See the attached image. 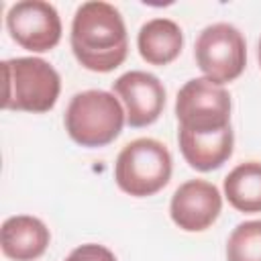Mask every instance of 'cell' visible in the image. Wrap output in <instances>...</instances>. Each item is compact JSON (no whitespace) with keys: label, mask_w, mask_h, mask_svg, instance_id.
Returning <instances> with one entry per match:
<instances>
[{"label":"cell","mask_w":261,"mask_h":261,"mask_svg":"<svg viewBox=\"0 0 261 261\" xmlns=\"http://www.w3.org/2000/svg\"><path fill=\"white\" fill-rule=\"evenodd\" d=\"M230 94L206 77L186 82L175 98L179 128L190 133H216L230 126Z\"/></svg>","instance_id":"obj_6"},{"label":"cell","mask_w":261,"mask_h":261,"mask_svg":"<svg viewBox=\"0 0 261 261\" xmlns=\"http://www.w3.org/2000/svg\"><path fill=\"white\" fill-rule=\"evenodd\" d=\"M6 29L10 39L27 51L45 53L61 41V18L53 4L43 0H22L8 8Z\"/></svg>","instance_id":"obj_7"},{"label":"cell","mask_w":261,"mask_h":261,"mask_svg":"<svg viewBox=\"0 0 261 261\" xmlns=\"http://www.w3.org/2000/svg\"><path fill=\"white\" fill-rule=\"evenodd\" d=\"M63 261H116L114 253L104 247V245H96V243H86L75 247Z\"/></svg>","instance_id":"obj_15"},{"label":"cell","mask_w":261,"mask_h":261,"mask_svg":"<svg viewBox=\"0 0 261 261\" xmlns=\"http://www.w3.org/2000/svg\"><path fill=\"white\" fill-rule=\"evenodd\" d=\"M126 122V114L118 98L104 90L77 92L63 116L65 130L69 139L82 147L96 149L110 145Z\"/></svg>","instance_id":"obj_3"},{"label":"cell","mask_w":261,"mask_h":261,"mask_svg":"<svg viewBox=\"0 0 261 261\" xmlns=\"http://www.w3.org/2000/svg\"><path fill=\"white\" fill-rule=\"evenodd\" d=\"M257 59H259V67H261V39H259V47H257Z\"/></svg>","instance_id":"obj_16"},{"label":"cell","mask_w":261,"mask_h":261,"mask_svg":"<svg viewBox=\"0 0 261 261\" xmlns=\"http://www.w3.org/2000/svg\"><path fill=\"white\" fill-rule=\"evenodd\" d=\"M194 57L206 80L224 86L245 71L247 43L234 24L214 22L198 35Z\"/></svg>","instance_id":"obj_5"},{"label":"cell","mask_w":261,"mask_h":261,"mask_svg":"<svg viewBox=\"0 0 261 261\" xmlns=\"http://www.w3.org/2000/svg\"><path fill=\"white\" fill-rule=\"evenodd\" d=\"M177 143L184 159L196 171H212L222 167L234 147V133L230 126L216 133H190L179 128Z\"/></svg>","instance_id":"obj_11"},{"label":"cell","mask_w":261,"mask_h":261,"mask_svg":"<svg viewBox=\"0 0 261 261\" xmlns=\"http://www.w3.org/2000/svg\"><path fill=\"white\" fill-rule=\"evenodd\" d=\"M51 234L43 220L29 214H16L2 222L0 247L12 261H35L49 247Z\"/></svg>","instance_id":"obj_10"},{"label":"cell","mask_w":261,"mask_h":261,"mask_svg":"<svg viewBox=\"0 0 261 261\" xmlns=\"http://www.w3.org/2000/svg\"><path fill=\"white\" fill-rule=\"evenodd\" d=\"M4 73V110L43 114L59 98L61 77L57 69L41 57H14L2 61Z\"/></svg>","instance_id":"obj_2"},{"label":"cell","mask_w":261,"mask_h":261,"mask_svg":"<svg viewBox=\"0 0 261 261\" xmlns=\"http://www.w3.org/2000/svg\"><path fill=\"white\" fill-rule=\"evenodd\" d=\"M222 210V196L212 181L188 179L171 196L169 216L186 232H202L216 222Z\"/></svg>","instance_id":"obj_9"},{"label":"cell","mask_w":261,"mask_h":261,"mask_svg":"<svg viewBox=\"0 0 261 261\" xmlns=\"http://www.w3.org/2000/svg\"><path fill=\"white\" fill-rule=\"evenodd\" d=\"M226 261H261V220H245L232 228Z\"/></svg>","instance_id":"obj_14"},{"label":"cell","mask_w":261,"mask_h":261,"mask_svg":"<svg viewBox=\"0 0 261 261\" xmlns=\"http://www.w3.org/2000/svg\"><path fill=\"white\" fill-rule=\"evenodd\" d=\"M112 92L124 104L126 124L133 128L153 124L165 108V88L149 71L133 69L122 73L112 82Z\"/></svg>","instance_id":"obj_8"},{"label":"cell","mask_w":261,"mask_h":261,"mask_svg":"<svg viewBox=\"0 0 261 261\" xmlns=\"http://www.w3.org/2000/svg\"><path fill=\"white\" fill-rule=\"evenodd\" d=\"M173 171L169 149L149 137L135 139L122 147L114 163L116 186L135 198H147L163 190Z\"/></svg>","instance_id":"obj_4"},{"label":"cell","mask_w":261,"mask_h":261,"mask_svg":"<svg viewBox=\"0 0 261 261\" xmlns=\"http://www.w3.org/2000/svg\"><path fill=\"white\" fill-rule=\"evenodd\" d=\"M184 47V33L171 18H151L137 35L139 55L149 65H169L177 59Z\"/></svg>","instance_id":"obj_12"},{"label":"cell","mask_w":261,"mask_h":261,"mask_svg":"<svg viewBox=\"0 0 261 261\" xmlns=\"http://www.w3.org/2000/svg\"><path fill=\"white\" fill-rule=\"evenodd\" d=\"M69 45L77 63L90 71L108 73L124 63L128 37L124 20L108 2H84L71 20Z\"/></svg>","instance_id":"obj_1"},{"label":"cell","mask_w":261,"mask_h":261,"mask_svg":"<svg viewBox=\"0 0 261 261\" xmlns=\"http://www.w3.org/2000/svg\"><path fill=\"white\" fill-rule=\"evenodd\" d=\"M224 198L245 214L261 212V161H245L224 177Z\"/></svg>","instance_id":"obj_13"}]
</instances>
